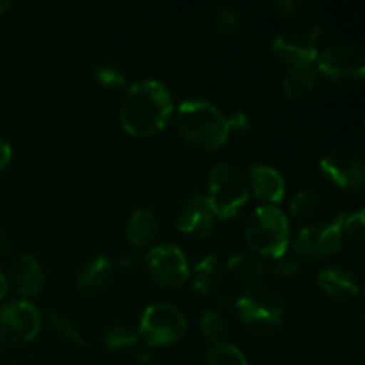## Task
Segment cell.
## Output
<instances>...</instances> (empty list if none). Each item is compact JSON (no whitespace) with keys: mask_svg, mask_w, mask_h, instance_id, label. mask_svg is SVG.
<instances>
[{"mask_svg":"<svg viewBox=\"0 0 365 365\" xmlns=\"http://www.w3.org/2000/svg\"><path fill=\"white\" fill-rule=\"evenodd\" d=\"M41 328L39 310L31 302H13L0 309V342L9 346L27 344Z\"/></svg>","mask_w":365,"mask_h":365,"instance_id":"ba28073f","label":"cell"},{"mask_svg":"<svg viewBox=\"0 0 365 365\" xmlns=\"http://www.w3.org/2000/svg\"><path fill=\"white\" fill-rule=\"evenodd\" d=\"M11 157H13V150L6 141L0 139V171L6 170L7 164L11 163Z\"/></svg>","mask_w":365,"mask_h":365,"instance_id":"1f68e13d","label":"cell"},{"mask_svg":"<svg viewBox=\"0 0 365 365\" xmlns=\"http://www.w3.org/2000/svg\"><path fill=\"white\" fill-rule=\"evenodd\" d=\"M177 125L180 134L200 150L221 148L232 134L246 130L248 118L235 113L227 118L216 106L202 100H185L177 110Z\"/></svg>","mask_w":365,"mask_h":365,"instance_id":"7a4b0ae2","label":"cell"},{"mask_svg":"<svg viewBox=\"0 0 365 365\" xmlns=\"http://www.w3.org/2000/svg\"><path fill=\"white\" fill-rule=\"evenodd\" d=\"M227 273L241 284H259L266 277V266L257 257L239 253L228 259Z\"/></svg>","mask_w":365,"mask_h":365,"instance_id":"ac0fdd59","label":"cell"},{"mask_svg":"<svg viewBox=\"0 0 365 365\" xmlns=\"http://www.w3.org/2000/svg\"><path fill=\"white\" fill-rule=\"evenodd\" d=\"M323 36V29L314 27L309 31L285 32L273 39V52L284 63L292 66L302 64H314L319 56V39Z\"/></svg>","mask_w":365,"mask_h":365,"instance_id":"7c38bea8","label":"cell"},{"mask_svg":"<svg viewBox=\"0 0 365 365\" xmlns=\"http://www.w3.org/2000/svg\"><path fill=\"white\" fill-rule=\"evenodd\" d=\"M245 234L252 250L271 259H284L291 242L287 217L274 205L255 209L246 223Z\"/></svg>","mask_w":365,"mask_h":365,"instance_id":"3957f363","label":"cell"},{"mask_svg":"<svg viewBox=\"0 0 365 365\" xmlns=\"http://www.w3.org/2000/svg\"><path fill=\"white\" fill-rule=\"evenodd\" d=\"M250 187L241 171L228 163H220L209 175V202L214 217L232 220L248 203Z\"/></svg>","mask_w":365,"mask_h":365,"instance_id":"277c9868","label":"cell"},{"mask_svg":"<svg viewBox=\"0 0 365 365\" xmlns=\"http://www.w3.org/2000/svg\"><path fill=\"white\" fill-rule=\"evenodd\" d=\"M317 73L334 82H355L365 75L364 52L351 43H334L317 56Z\"/></svg>","mask_w":365,"mask_h":365,"instance_id":"52a82bcc","label":"cell"},{"mask_svg":"<svg viewBox=\"0 0 365 365\" xmlns=\"http://www.w3.org/2000/svg\"><path fill=\"white\" fill-rule=\"evenodd\" d=\"M214 214L210 210L207 196L195 195L184 202L178 210L177 230L187 237L202 241L212 234Z\"/></svg>","mask_w":365,"mask_h":365,"instance_id":"4fadbf2b","label":"cell"},{"mask_svg":"<svg viewBox=\"0 0 365 365\" xmlns=\"http://www.w3.org/2000/svg\"><path fill=\"white\" fill-rule=\"evenodd\" d=\"M150 365H153V364H150Z\"/></svg>","mask_w":365,"mask_h":365,"instance_id":"74e56055","label":"cell"},{"mask_svg":"<svg viewBox=\"0 0 365 365\" xmlns=\"http://www.w3.org/2000/svg\"><path fill=\"white\" fill-rule=\"evenodd\" d=\"M134 262H135V255H134V253H128V255H125L123 259H121L120 264L123 267H130Z\"/></svg>","mask_w":365,"mask_h":365,"instance_id":"836d02e7","label":"cell"},{"mask_svg":"<svg viewBox=\"0 0 365 365\" xmlns=\"http://www.w3.org/2000/svg\"><path fill=\"white\" fill-rule=\"evenodd\" d=\"M148 353L146 351H138V360H141V362H146L148 360Z\"/></svg>","mask_w":365,"mask_h":365,"instance_id":"d590c367","label":"cell"},{"mask_svg":"<svg viewBox=\"0 0 365 365\" xmlns=\"http://www.w3.org/2000/svg\"><path fill=\"white\" fill-rule=\"evenodd\" d=\"M321 207V196L314 191H302L291 202V212L299 220H309L316 216Z\"/></svg>","mask_w":365,"mask_h":365,"instance_id":"d4e9b609","label":"cell"},{"mask_svg":"<svg viewBox=\"0 0 365 365\" xmlns=\"http://www.w3.org/2000/svg\"><path fill=\"white\" fill-rule=\"evenodd\" d=\"M242 324L250 331L269 335L282 327L285 307L280 296L266 287H252L242 292L234 303Z\"/></svg>","mask_w":365,"mask_h":365,"instance_id":"5b68a950","label":"cell"},{"mask_svg":"<svg viewBox=\"0 0 365 365\" xmlns=\"http://www.w3.org/2000/svg\"><path fill=\"white\" fill-rule=\"evenodd\" d=\"M185 328H187V321L177 307L168 305V303H155L143 312L139 334L145 339L146 344L160 348V346H171L180 341L182 335L185 334Z\"/></svg>","mask_w":365,"mask_h":365,"instance_id":"8992f818","label":"cell"},{"mask_svg":"<svg viewBox=\"0 0 365 365\" xmlns=\"http://www.w3.org/2000/svg\"><path fill=\"white\" fill-rule=\"evenodd\" d=\"M241 27V14L232 4H221L214 16V31L221 39H232Z\"/></svg>","mask_w":365,"mask_h":365,"instance_id":"7402d4cb","label":"cell"},{"mask_svg":"<svg viewBox=\"0 0 365 365\" xmlns=\"http://www.w3.org/2000/svg\"><path fill=\"white\" fill-rule=\"evenodd\" d=\"M7 7H9V2H0V14H2Z\"/></svg>","mask_w":365,"mask_h":365,"instance_id":"8d00e7d4","label":"cell"},{"mask_svg":"<svg viewBox=\"0 0 365 365\" xmlns=\"http://www.w3.org/2000/svg\"><path fill=\"white\" fill-rule=\"evenodd\" d=\"M173 113V98L163 82L141 81L132 84L120 107V123L138 138L155 135L166 127Z\"/></svg>","mask_w":365,"mask_h":365,"instance_id":"6da1fadb","label":"cell"},{"mask_svg":"<svg viewBox=\"0 0 365 365\" xmlns=\"http://www.w3.org/2000/svg\"><path fill=\"white\" fill-rule=\"evenodd\" d=\"M250 180H252L253 195L262 202L278 203L284 198L285 182L274 168L266 166V164H255L250 170Z\"/></svg>","mask_w":365,"mask_h":365,"instance_id":"9a60e30c","label":"cell"},{"mask_svg":"<svg viewBox=\"0 0 365 365\" xmlns=\"http://www.w3.org/2000/svg\"><path fill=\"white\" fill-rule=\"evenodd\" d=\"M221 267L216 255H207L192 269V287L200 294H214L220 287Z\"/></svg>","mask_w":365,"mask_h":365,"instance_id":"ffe728a7","label":"cell"},{"mask_svg":"<svg viewBox=\"0 0 365 365\" xmlns=\"http://www.w3.org/2000/svg\"><path fill=\"white\" fill-rule=\"evenodd\" d=\"M6 245H7V239H6V232H4V228L0 227V253L6 250Z\"/></svg>","mask_w":365,"mask_h":365,"instance_id":"e575fe53","label":"cell"},{"mask_svg":"<svg viewBox=\"0 0 365 365\" xmlns=\"http://www.w3.org/2000/svg\"><path fill=\"white\" fill-rule=\"evenodd\" d=\"M274 7L287 20H303L316 9V2L312 0H282V2L274 4Z\"/></svg>","mask_w":365,"mask_h":365,"instance_id":"484cf974","label":"cell"},{"mask_svg":"<svg viewBox=\"0 0 365 365\" xmlns=\"http://www.w3.org/2000/svg\"><path fill=\"white\" fill-rule=\"evenodd\" d=\"M50 328H52L53 331H57L61 337L66 339V341L73 342V344L77 346H86V339L82 337L81 331L73 327V323H71L70 319H66V317L61 316V314L56 312L50 316Z\"/></svg>","mask_w":365,"mask_h":365,"instance_id":"f546056e","label":"cell"},{"mask_svg":"<svg viewBox=\"0 0 365 365\" xmlns=\"http://www.w3.org/2000/svg\"><path fill=\"white\" fill-rule=\"evenodd\" d=\"M321 291L337 302H348L360 294V282L355 274L344 267H327L317 274Z\"/></svg>","mask_w":365,"mask_h":365,"instance_id":"5bb4252c","label":"cell"},{"mask_svg":"<svg viewBox=\"0 0 365 365\" xmlns=\"http://www.w3.org/2000/svg\"><path fill=\"white\" fill-rule=\"evenodd\" d=\"M6 294H7V280L6 277H4L2 271H0V299H2Z\"/></svg>","mask_w":365,"mask_h":365,"instance_id":"d6a6232c","label":"cell"},{"mask_svg":"<svg viewBox=\"0 0 365 365\" xmlns=\"http://www.w3.org/2000/svg\"><path fill=\"white\" fill-rule=\"evenodd\" d=\"M302 266L294 259H278V262L273 267V277L277 278H291L299 273Z\"/></svg>","mask_w":365,"mask_h":365,"instance_id":"4dcf8cb0","label":"cell"},{"mask_svg":"<svg viewBox=\"0 0 365 365\" xmlns=\"http://www.w3.org/2000/svg\"><path fill=\"white\" fill-rule=\"evenodd\" d=\"M95 75H96V81H98L102 86H106V88L121 89L125 84H127V77H125L123 71L110 63L96 64Z\"/></svg>","mask_w":365,"mask_h":365,"instance_id":"4316f807","label":"cell"},{"mask_svg":"<svg viewBox=\"0 0 365 365\" xmlns=\"http://www.w3.org/2000/svg\"><path fill=\"white\" fill-rule=\"evenodd\" d=\"M138 342V334L127 327H113L103 334V346L109 349H121L134 346Z\"/></svg>","mask_w":365,"mask_h":365,"instance_id":"83f0119b","label":"cell"},{"mask_svg":"<svg viewBox=\"0 0 365 365\" xmlns=\"http://www.w3.org/2000/svg\"><path fill=\"white\" fill-rule=\"evenodd\" d=\"M342 214L327 223L307 225L294 237V252L310 259H328L342 246Z\"/></svg>","mask_w":365,"mask_h":365,"instance_id":"9c48e42d","label":"cell"},{"mask_svg":"<svg viewBox=\"0 0 365 365\" xmlns=\"http://www.w3.org/2000/svg\"><path fill=\"white\" fill-rule=\"evenodd\" d=\"M317 81V70L314 64H302V66H292L284 77V91L289 98L298 100L303 98L312 91Z\"/></svg>","mask_w":365,"mask_h":365,"instance_id":"d6986e66","label":"cell"},{"mask_svg":"<svg viewBox=\"0 0 365 365\" xmlns=\"http://www.w3.org/2000/svg\"><path fill=\"white\" fill-rule=\"evenodd\" d=\"M200 330H202L203 337L207 341L217 344L223 339V335L227 334V321L217 310H205L200 317Z\"/></svg>","mask_w":365,"mask_h":365,"instance_id":"cb8c5ba5","label":"cell"},{"mask_svg":"<svg viewBox=\"0 0 365 365\" xmlns=\"http://www.w3.org/2000/svg\"><path fill=\"white\" fill-rule=\"evenodd\" d=\"M207 365H248L245 353L234 344L217 342L207 353Z\"/></svg>","mask_w":365,"mask_h":365,"instance_id":"603a6c76","label":"cell"},{"mask_svg":"<svg viewBox=\"0 0 365 365\" xmlns=\"http://www.w3.org/2000/svg\"><path fill=\"white\" fill-rule=\"evenodd\" d=\"M110 282H113V264L107 257L91 259L78 274V289L88 294L103 291Z\"/></svg>","mask_w":365,"mask_h":365,"instance_id":"e0dca14e","label":"cell"},{"mask_svg":"<svg viewBox=\"0 0 365 365\" xmlns=\"http://www.w3.org/2000/svg\"><path fill=\"white\" fill-rule=\"evenodd\" d=\"M342 235L351 239L353 242L360 245L364 242L365 237V214L364 210H356V212L342 214Z\"/></svg>","mask_w":365,"mask_h":365,"instance_id":"f1b7e54d","label":"cell"},{"mask_svg":"<svg viewBox=\"0 0 365 365\" xmlns=\"http://www.w3.org/2000/svg\"><path fill=\"white\" fill-rule=\"evenodd\" d=\"M13 282L18 294L32 296L43 287V271L38 260L25 253L14 262Z\"/></svg>","mask_w":365,"mask_h":365,"instance_id":"2e32d148","label":"cell"},{"mask_svg":"<svg viewBox=\"0 0 365 365\" xmlns=\"http://www.w3.org/2000/svg\"><path fill=\"white\" fill-rule=\"evenodd\" d=\"M150 277L166 289H177L189 278V264L184 252L173 245L155 246L146 255Z\"/></svg>","mask_w":365,"mask_h":365,"instance_id":"30bf717a","label":"cell"},{"mask_svg":"<svg viewBox=\"0 0 365 365\" xmlns=\"http://www.w3.org/2000/svg\"><path fill=\"white\" fill-rule=\"evenodd\" d=\"M157 232V220L155 214L148 209H139L135 210L130 216L127 225V237L132 246H141L148 245Z\"/></svg>","mask_w":365,"mask_h":365,"instance_id":"44dd1931","label":"cell"},{"mask_svg":"<svg viewBox=\"0 0 365 365\" xmlns=\"http://www.w3.org/2000/svg\"><path fill=\"white\" fill-rule=\"evenodd\" d=\"M324 177L337 187L359 192L364 184V160L351 148H335L328 152L319 163Z\"/></svg>","mask_w":365,"mask_h":365,"instance_id":"8fae6325","label":"cell"}]
</instances>
